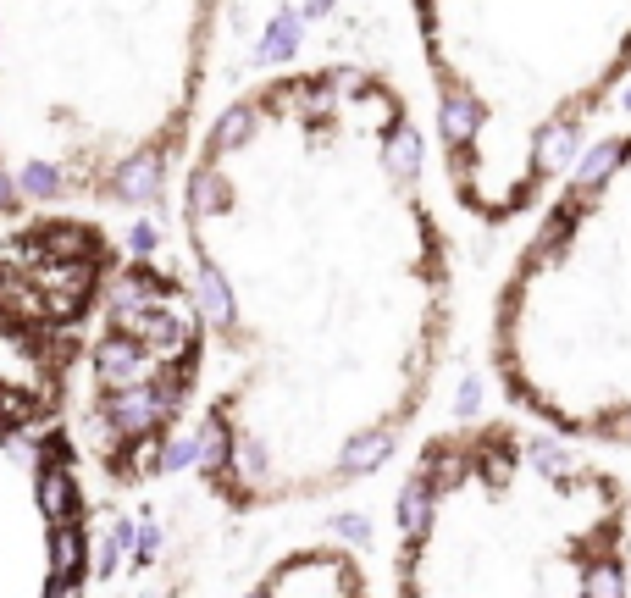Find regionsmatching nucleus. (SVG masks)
Here are the masks:
<instances>
[{
	"label": "nucleus",
	"mask_w": 631,
	"mask_h": 598,
	"mask_svg": "<svg viewBox=\"0 0 631 598\" xmlns=\"http://www.w3.org/2000/svg\"><path fill=\"white\" fill-rule=\"evenodd\" d=\"M438 538L460 587L631 593V488L615 471L515 427L460 432L438 449Z\"/></svg>",
	"instance_id": "obj_2"
},
{
	"label": "nucleus",
	"mask_w": 631,
	"mask_h": 598,
	"mask_svg": "<svg viewBox=\"0 0 631 598\" xmlns=\"http://www.w3.org/2000/svg\"><path fill=\"white\" fill-rule=\"evenodd\" d=\"M465 200L521 211L631 72V0H465Z\"/></svg>",
	"instance_id": "obj_3"
},
{
	"label": "nucleus",
	"mask_w": 631,
	"mask_h": 598,
	"mask_svg": "<svg viewBox=\"0 0 631 598\" xmlns=\"http://www.w3.org/2000/svg\"><path fill=\"white\" fill-rule=\"evenodd\" d=\"M515 405L587 443H631V133L598 144L499 299Z\"/></svg>",
	"instance_id": "obj_1"
}]
</instances>
